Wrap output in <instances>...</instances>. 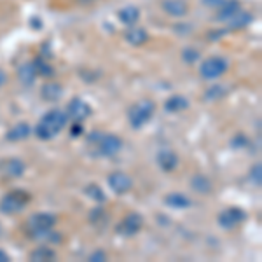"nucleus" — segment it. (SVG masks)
<instances>
[{"label":"nucleus","instance_id":"f257e3e1","mask_svg":"<svg viewBox=\"0 0 262 262\" xmlns=\"http://www.w3.org/2000/svg\"><path fill=\"white\" fill-rule=\"evenodd\" d=\"M67 122H69V116L65 112H61L60 108H53V111L42 116L39 124L33 128V135L42 142H49L65 128Z\"/></svg>","mask_w":262,"mask_h":262},{"label":"nucleus","instance_id":"f03ea898","mask_svg":"<svg viewBox=\"0 0 262 262\" xmlns=\"http://www.w3.org/2000/svg\"><path fill=\"white\" fill-rule=\"evenodd\" d=\"M88 140L91 145H95L98 156H103V158H112L122 149V140L112 133H91Z\"/></svg>","mask_w":262,"mask_h":262},{"label":"nucleus","instance_id":"7ed1b4c3","mask_svg":"<svg viewBox=\"0 0 262 262\" xmlns=\"http://www.w3.org/2000/svg\"><path fill=\"white\" fill-rule=\"evenodd\" d=\"M30 200H32V196L27 191H23V189H14V191L7 192L6 196L0 200V212L4 215H16L27 208Z\"/></svg>","mask_w":262,"mask_h":262},{"label":"nucleus","instance_id":"20e7f679","mask_svg":"<svg viewBox=\"0 0 262 262\" xmlns=\"http://www.w3.org/2000/svg\"><path fill=\"white\" fill-rule=\"evenodd\" d=\"M156 103L152 100H140L135 105H131L128 111V121L129 126L135 129H140L147 122L150 121V117L154 116Z\"/></svg>","mask_w":262,"mask_h":262},{"label":"nucleus","instance_id":"39448f33","mask_svg":"<svg viewBox=\"0 0 262 262\" xmlns=\"http://www.w3.org/2000/svg\"><path fill=\"white\" fill-rule=\"evenodd\" d=\"M54 224H56V215L40 212V213H33L28 219L27 227L30 236H33V238H46V236L51 234V229L54 227Z\"/></svg>","mask_w":262,"mask_h":262},{"label":"nucleus","instance_id":"423d86ee","mask_svg":"<svg viewBox=\"0 0 262 262\" xmlns=\"http://www.w3.org/2000/svg\"><path fill=\"white\" fill-rule=\"evenodd\" d=\"M229 69V63L222 56H212L206 58L200 65V75L205 81H215V79L222 77Z\"/></svg>","mask_w":262,"mask_h":262},{"label":"nucleus","instance_id":"0eeeda50","mask_svg":"<svg viewBox=\"0 0 262 262\" xmlns=\"http://www.w3.org/2000/svg\"><path fill=\"white\" fill-rule=\"evenodd\" d=\"M245 219H247V213H245L242 208H227V210H224V212L219 213L217 222L222 229L229 231V229L238 227L239 224H243Z\"/></svg>","mask_w":262,"mask_h":262},{"label":"nucleus","instance_id":"6e6552de","mask_svg":"<svg viewBox=\"0 0 262 262\" xmlns=\"http://www.w3.org/2000/svg\"><path fill=\"white\" fill-rule=\"evenodd\" d=\"M67 116L69 119L74 122H82L84 119L91 116V105L82 98H74L69 101V107H67Z\"/></svg>","mask_w":262,"mask_h":262},{"label":"nucleus","instance_id":"1a4fd4ad","mask_svg":"<svg viewBox=\"0 0 262 262\" xmlns=\"http://www.w3.org/2000/svg\"><path fill=\"white\" fill-rule=\"evenodd\" d=\"M142 226H143V217L140 213L133 212V213H128L119 222L117 232H119L121 236H135L137 232H140Z\"/></svg>","mask_w":262,"mask_h":262},{"label":"nucleus","instance_id":"9d476101","mask_svg":"<svg viewBox=\"0 0 262 262\" xmlns=\"http://www.w3.org/2000/svg\"><path fill=\"white\" fill-rule=\"evenodd\" d=\"M108 187L116 194H126L133 187V180L128 173L124 171H114L108 175Z\"/></svg>","mask_w":262,"mask_h":262},{"label":"nucleus","instance_id":"9b49d317","mask_svg":"<svg viewBox=\"0 0 262 262\" xmlns=\"http://www.w3.org/2000/svg\"><path fill=\"white\" fill-rule=\"evenodd\" d=\"M158 164L163 171H173L179 166V156L171 149H161L158 154Z\"/></svg>","mask_w":262,"mask_h":262},{"label":"nucleus","instance_id":"f8f14e48","mask_svg":"<svg viewBox=\"0 0 262 262\" xmlns=\"http://www.w3.org/2000/svg\"><path fill=\"white\" fill-rule=\"evenodd\" d=\"M163 11L173 18H182L189 12V6L185 0H163Z\"/></svg>","mask_w":262,"mask_h":262},{"label":"nucleus","instance_id":"ddd939ff","mask_svg":"<svg viewBox=\"0 0 262 262\" xmlns=\"http://www.w3.org/2000/svg\"><path fill=\"white\" fill-rule=\"evenodd\" d=\"M30 135H32L30 124H27V122H18V124H14L7 131L6 138H7V142H23V140H27Z\"/></svg>","mask_w":262,"mask_h":262},{"label":"nucleus","instance_id":"4468645a","mask_svg":"<svg viewBox=\"0 0 262 262\" xmlns=\"http://www.w3.org/2000/svg\"><path fill=\"white\" fill-rule=\"evenodd\" d=\"M117 16H119V21L122 25H126V27H135V25L138 23V19H140V9H138L137 6H126L117 12Z\"/></svg>","mask_w":262,"mask_h":262},{"label":"nucleus","instance_id":"2eb2a0df","mask_svg":"<svg viewBox=\"0 0 262 262\" xmlns=\"http://www.w3.org/2000/svg\"><path fill=\"white\" fill-rule=\"evenodd\" d=\"M239 9H242V6H239L238 0H224L222 6L219 7L217 19L219 21H226V23H227V21H229Z\"/></svg>","mask_w":262,"mask_h":262},{"label":"nucleus","instance_id":"dca6fc26","mask_svg":"<svg viewBox=\"0 0 262 262\" xmlns=\"http://www.w3.org/2000/svg\"><path fill=\"white\" fill-rule=\"evenodd\" d=\"M124 39H126L128 44L135 46V48H138V46H143L147 40H149V33L143 30V28L129 27V30L124 33Z\"/></svg>","mask_w":262,"mask_h":262},{"label":"nucleus","instance_id":"f3484780","mask_svg":"<svg viewBox=\"0 0 262 262\" xmlns=\"http://www.w3.org/2000/svg\"><path fill=\"white\" fill-rule=\"evenodd\" d=\"M4 175L9 177V179H19L25 173V163L21 159H9V161L4 163L2 168Z\"/></svg>","mask_w":262,"mask_h":262},{"label":"nucleus","instance_id":"a211bd4d","mask_svg":"<svg viewBox=\"0 0 262 262\" xmlns=\"http://www.w3.org/2000/svg\"><path fill=\"white\" fill-rule=\"evenodd\" d=\"M252 21H253V16L250 14V12L239 9L229 21H227V25H229L231 30H242V28L248 27V25H250Z\"/></svg>","mask_w":262,"mask_h":262},{"label":"nucleus","instance_id":"6ab92c4d","mask_svg":"<svg viewBox=\"0 0 262 262\" xmlns=\"http://www.w3.org/2000/svg\"><path fill=\"white\" fill-rule=\"evenodd\" d=\"M18 77L19 81L25 84V86H32L35 82V77H39L35 72V67H33V61H27L18 69Z\"/></svg>","mask_w":262,"mask_h":262},{"label":"nucleus","instance_id":"aec40b11","mask_svg":"<svg viewBox=\"0 0 262 262\" xmlns=\"http://www.w3.org/2000/svg\"><path fill=\"white\" fill-rule=\"evenodd\" d=\"M164 203H166L170 208H175V210H184L191 206V200H189L185 194H180V192L168 194V196L164 198Z\"/></svg>","mask_w":262,"mask_h":262},{"label":"nucleus","instance_id":"412c9836","mask_svg":"<svg viewBox=\"0 0 262 262\" xmlns=\"http://www.w3.org/2000/svg\"><path fill=\"white\" fill-rule=\"evenodd\" d=\"M63 95V88L58 82H46L42 86V98L46 101H58Z\"/></svg>","mask_w":262,"mask_h":262},{"label":"nucleus","instance_id":"4be33fe9","mask_svg":"<svg viewBox=\"0 0 262 262\" xmlns=\"http://www.w3.org/2000/svg\"><path fill=\"white\" fill-rule=\"evenodd\" d=\"M164 108H166V112H182L185 111V108H189V100L184 98V96L180 95H173L171 98L166 100V103H164Z\"/></svg>","mask_w":262,"mask_h":262},{"label":"nucleus","instance_id":"5701e85b","mask_svg":"<svg viewBox=\"0 0 262 262\" xmlns=\"http://www.w3.org/2000/svg\"><path fill=\"white\" fill-rule=\"evenodd\" d=\"M191 187H192V191H196L200 194H208L212 191V180L205 175H194L191 180Z\"/></svg>","mask_w":262,"mask_h":262},{"label":"nucleus","instance_id":"b1692460","mask_svg":"<svg viewBox=\"0 0 262 262\" xmlns=\"http://www.w3.org/2000/svg\"><path fill=\"white\" fill-rule=\"evenodd\" d=\"M56 259V252L51 247H37L35 250L30 253V260L42 262V260H54Z\"/></svg>","mask_w":262,"mask_h":262},{"label":"nucleus","instance_id":"393cba45","mask_svg":"<svg viewBox=\"0 0 262 262\" xmlns=\"http://www.w3.org/2000/svg\"><path fill=\"white\" fill-rule=\"evenodd\" d=\"M33 67H35V72H37V75H40V77H46V79H49V77H53V74H54V69L49 65V61H46L44 58H35L33 60Z\"/></svg>","mask_w":262,"mask_h":262},{"label":"nucleus","instance_id":"a878e982","mask_svg":"<svg viewBox=\"0 0 262 262\" xmlns=\"http://www.w3.org/2000/svg\"><path fill=\"white\" fill-rule=\"evenodd\" d=\"M84 194H86L88 198H91L93 201L96 203H103L105 201V194L101 191V187H98L96 184H90L86 189H84Z\"/></svg>","mask_w":262,"mask_h":262},{"label":"nucleus","instance_id":"bb28decb","mask_svg":"<svg viewBox=\"0 0 262 262\" xmlns=\"http://www.w3.org/2000/svg\"><path fill=\"white\" fill-rule=\"evenodd\" d=\"M200 58H201L200 51L194 49V48H185L184 51H182V60L187 63V65H194Z\"/></svg>","mask_w":262,"mask_h":262},{"label":"nucleus","instance_id":"cd10ccee","mask_svg":"<svg viewBox=\"0 0 262 262\" xmlns=\"http://www.w3.org/2000/svg\"><path fill=\"white\" fill-rule=\"evenodd\" d=\"M250 175H252V182H253V184H255V185H260V182H262V166H260L259 163H257L255 166L252 168V173H250Z\"/></svg>","mask_w":262,"mask_h":262},{"label":"nucleus","instance_id":"c85d7f7f","mask_svg":"<svg viewBox=\"0 0 262 262\" xmlns=\"http://www.w3.org/2000/svg\"><path fill=\"white\" fill-rule=\"evenodd\" d=\"M232 147L234 149H243V147H247L248 145V138L245 137V135H236L234 138H232Z\"/></svg>","mask_w":262,"mask_h":262},{"label":"nucleus","instance_id":"c756f323","mask_svg":"<svg viewBox=\"0 0 262 262\" xmlns=\"http://www.w3.org/2000/svg\"><path fill=\"white\" fill-rule=\"evenodd\" d=\"M90 260L91 262H103V260H107V253L101 252V250H96L90 255Z\"/></svg>","mask_w":262,"mask_h":262},{"label":"nucleus","instance_id":"7c9ffc66","mask_svg":"<svg viewBox=\"0 0 262 262\" xmlns=\"http://www.w3.org/2000/svg\"><path fill=\"white\" fill-rule=\"evenodd\" d=\"M224 0H203V4H205L206 7H210V9H219V7L222 6Z\"/></svg>","mask_w":262,"mask_h":262},{"label":"nucleus","instance_id":"2f4dec72","mask_svg":"<svg viewBox=\"0 0 262 262\" xmlns=\"http://www.w3.org/2000/svg\"><path fill=\"white\" fill-rule=\"evenodd\" d=\"M72 137H79V135L82 133V126H81V122H74V126H72Z\"/></svg>","mask_w":262,"mask_h":262},{"label":"nucleus","instance_id":"473e14b6","mask_svg":"<svg viewBox=\"0 0 262 262\" xmlns=\"http://www.w3.org/2000/svg\"><path fill=\"white\" fill-rule=\"evenodd\" d=\"M6 82H7V74L2 69H0V88H2Z\"/></svg>","mask_w":262,"mask_h":262},{"label":"nucleus","instance_id":"72a5a7b5","mask_svg":"<svg viewBox=\"0 0 262 262\" xmlns=\"http://www.w3.org/2000/svg\"><path fill=\"white\" fill-rule=\"evenodd\" d=\"M11 259H9V255H7L6 252L4 250H0V262H9Z\"/></svg>","mask_w":262,"mask_h":262},{"label":"nucleus","instance_id":"f704fd0d","mask_svg":"<svg viewBox=\"0 0 262 262\" xmlns=\"http://www.w3.org/2000/svg\"><path fill=\"white\" fill-rule=\"evenodd\" d=\"M0 236H2V226H0Z\"/></svg>","mask_w":262,"mask_h":262}]
</instances>
